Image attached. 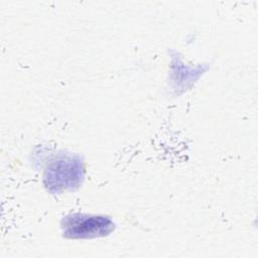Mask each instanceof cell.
I'll return each mask as SVG.
<instances>
[{
  "label": "cell",
  "instance_id": "6da1fadb",
  "mask_svg": "<svg viewBox=\"0 0 258 258\" xmlns=\"http://www.w3.org/2000/svg\"><path fill=\"white\" fill-rule=\"evenodd\" d=\"M84 176V166L78 156L60 155L45 169L44 184L52 192L78 186Z\"/></svg>",
  "mask_w": 258,
  "mask_h": 258
},
{
  "label": "cell",
  "instance_id": "7a4b0ae2",
  "mask_svg": "<svg viewBox=\"0 0 258 258\" xmlns=\"http://www.w3.org/2000/svg\"><path fill=\"white\" fill-rule=\"evenodd\" d=\"M114 223L104 216L73 214L61 220L64 237L70 239H89L103 237L114 230Z\"/></svg>",
  "mask_w": 258,
  "mask_h": 258
}]
</instances>
